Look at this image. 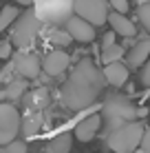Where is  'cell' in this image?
<instances>
[{
	"mask_svg": "<svg viewBox=\"0 0 150 153\" xmlns=\"http://www.w3.org/2000/svg\"><path fill=\"white\" fill-rule=\"evenodd\" d=\"M11 47H13L11 40H4L2 45H0V58H2V60H7V58L11 56Z\"/></svg>",
	"mask_w": 150,
	"mask_h": 153,
	"instance_id": "cell-25",
	"label": "cell"
},
{
	"mask_svg": "<svg viewBox=\"0 0 150 153\" xmlns=\"http://www.w3.org/2000/svg\"><path fill=\"white\" fill-rule=\"evenodd\" d=\"M115 31H110V33H106L104 36V40H102V49H106V47H113V45H115Z\"/></svg>",
	"mask_w": 150,
	"mask_h": 153,
	"instance_id": "cell-26",
	"label": "cell"
},
{
	"mask_svg": "<svg viewBox=\"0 0 150 153\" xmlns=\"http://www.w3.org/2000/svg\"><path fill=\"white\" fill-rule=\"evenodd\" d=\"M108 25H110V29L115 31L117 36H124V38H132V36L137 33L135 25L126 18V13L110 11V16H108Z\"/></svg>",
	"mask_w": 150,
	"mask_h": 153,
	"instance_id": "cell-12",
	"label": "cell"
},
{
	"mask_svg": "<svg viewBox=\"0 0 150 153\" xmlns=\"http://www.w3.org/2000/svg\"><path fill=\"white\" fill-rule=\"evenodd\" d=\"M33 9L42 22L62 25L75 13V0H33Z\"/></svg>",
	"mask_w": 150,
	"mask_h": 153,
	"instance_id": "cell-4",
	"label": "cell"
},
{
	"mask_svg": "<svg viewBox=\"0 0 150 153\" xmlns=\"http://www.w3.org/2000/svg\"><path fill=\"white\" fill-rule=\"evenodd\" d=\"M104 76H106V82L110 84V87H121V84L128 80V65H124V62L106 65Z\"/></svg>",
	"mask_w": 150,
	"mask_h": 153,
	"instance_id": "cell-13",
	"label": "cell"
},
{
	"mask_svg": "<svg viewBox=\"0 0 150 153\" xmlns=\"http://www.w3.org/2000/svg\"><path fill=\"white\" fill-rule=\"evenodd\" d=\"M22 129V118L13 104H0V144H11Z\"/></svg>",
	"mask_w": 150,
	"mask_h": 153,
	"instance_id": "cell-6",
	"label": "cell"
},
{
	"mask_svg": "<svg viewBox=\"0 0 150 153\" xmlns=\"http://www.w3.org/2000/svg\"><path fill=\"white\" fill-rule=\"evenodd\" d=\"M13 71L20 78H24V80L38 78L40 71H42V60L35 53H18L15 60H13Z\"/></svg>",
	"mask_w": 150,
	"mask_h": 153,
	"instance_id": "cell-8",
	"label": "cell"
},
{
	"mask_svg": "<svg viewBox=\"0 0 150 153\" xmlns=\"http://www.w3.org/2000/svg\"><path fill=\"white\" fill-rule=\"evenodd\" d=\"M66 31L77 42H93L95 40V25H91L89 20L80 18V16H71L66 20Z\"/></svg>",
	"mask_w": 150,
	"mask_h": 153,
	"instance_id": "cell-9",
	"label": "cell"
},
{
	"mask_svg": "<svg viewBox=\"0 0 150 153\" xmlns=\"http://www.w3.org/2000/svg\"><path fill=\"white\" fill-rule=\"evenodd\" d=\"M110 2V7L115 9L117 13H126L128 11V0H108Z\"/></svg>",
	"mask_w": 150,
	"mask_h": 153,
	"instance_id": "cell-24",
	"label": "cell"
},
{
	"mask_svg": "<svg viewBox=\"0 0 150 153\" xmlns=\"http://www.w3.org/2000/svg\"><path fill=\"white\" fill-rule=\"evenodd\" d=\"M75 16H80V18L89 20L91 25H95V27H100V25H104L108 20V4L106 0H75Z\"/></svg>",
	"mask_w": 150,
	"mask_h": 153,
	"instance_id": "cell-7",
	"label": "cell"
},
{
	"mask_svg": "<svg viewBox=\"0 0 150 153\" xmlns=\"http://www.w3.org/2000/svg\"><path fill=\"white\" fill-rule=\"evenodd\" d=\"M13 2L22 4V7H27V4H33V0H13Z\"/></svg>",
	"mask_w": 150,
	"mask_h": 153,
	"instance_id": "cell-28",
	"label": "cell"
},
{
	"mask_svg": "<svg viewBox=\"0 0 150 153\" xmlns=\"http://www.w3.org/2000/svg\"><path fill=\"white\" fill-rule=\"evenodd\" d=\"M69 62H71V56L66 53V51L53 49V51H51V53L42 60V69H44L46 76H60V73L69 67Z\"/></svg>",
	"mask_w": 150,
	"mask_h": 153,
	"instance_id": "cell-10",
	"label": "cell"
},
{
	"mask_svg": "<svg viewBox=\"0 0 150 153\" xmlns=\"http://www.w3.org/2000/svg\"><path fill=\"white\" fill-rule=\"evenodd\" d=\"M143 135H146V129L141 122H128L108 133V146L115 153H132L143 142Z\"/></svg>",
	"mask_w": 150,
	"mask_h": 153,
	"instance_id": "cell-3",
	"label": "cell"
},
{
	"mask_svg": "<svg viewBox=\"0 0 150 153\" xmlns=\"http://www.w3.org/2000/svg\"><path fill=\"white\" fill-rule=\"evenodd\" d=\"M20 9L13 7V4H7V7H2V11H0V31H7L9 27H13L15 20L20 18Z\"/></svg>",
	"mask_w": 150,
	"mask_h": 153,
	"instance_id": "cell-15",
	"label": "cell"
},
{
	"mask_svg": "<svg viewBox=\"0 0 150 153\" xmlns=\"http://www.w3.org/2000/svg\"><path fill=\"white\" fill-rule=\"evenodd\" d=\"M143 149H150V126L146 129V135H143V142H141Z\"/></svg>",
	"mask_w": 150,
	"mask_h": 153,
	"instance_id": "cell-27",
	"label": "cell"
},
{
	"mask_svg": "<svg viewBox=\"0 0 150 153\" xmlns=\"http://www.w3.org/2000/svg\"><path fill=\"white\" fill-rule=\"evenodd\" d=\"M71 151V135L62 133L58 138H53L46 146V153H69Z\"/></svg>",
	"mask_w": 150,
	"mask_h": 153,
	"instance_id": "cell-17",
	"label": "cell"
},
{
	"mask_svg": "<svg viewBox=\"0 0 150 153\" xmlns=\"http://www.w3.org/2000/svg\"><path fill=\"white\" fill-rule=\"evenodd\" d=\"M71 40H73V36H71L69 31H62V29H53L49 33V42H53V45H58V47H66Z\"/></svg>",
	"mask_w": 150,
	"mask_h": 153,
	"instance_id": "cell-19",
	"label": "cell"
},
{
	"mask_svg": "<svg viewBox=\"0 0 150 153\" xmlns=\"http://www.w3.org/2000/svg\"><path fill=\"white\" fill-rule=\"evenodd\" d=\"M148 56H150V40H143L128 51V67H132V69L143 67L148 62Z\"/></svg>",
	"mask_w": 150,
	"mask_h": 153,
	"instance_id": "cell-14",
	"label": "cell"
},
{
	"mask_svg": "<svg viewBox=\"0 0 150 153\" xmlns=\"http://www.w3.org/2000/svg\"><path fill=\"white\" fill-rule=\"evenodd\" d=\"M124 56V49L119 45H113V47H106V49H102V60H104V65H113V62H119Z\"/></svg>",
	"mask_w": 150,
	"mask_h": 153,
	"instance_id": "cell-18",
	"label": "cell"
},
{
	"mask_svg": "<svg viewBox=\"0 0 150 153\" xmlns=\"http://www.w3.org/2000/svg\"><path fill=\"white\" fill-rule=\"evenodd\" d=\"M0 153H27V144L22 140H13L11 144H4Z\"/></svg>",
	"mask_w": 150,
	"mask_h": 153,
	"instance_id": "cell-21",
	"label": "cell"
},
{
	"mask_svg": "<svg viewBox=\"0 0 150 153\" xmlns=\"http://www.w3.org/2000/svg\"><path fill=\"white\" fill-rule=\"evenodd\" d=\"M40 27H42V20L38 18L35 9H29V11H22L15 25L11 27V42L15 47H29L31 42L35 40V36L40 33Z\"/></svg>",
	"mask_w": 150,
	"mask_h": 153,
	"instance_id": "cell-5",
	"label": "cell"
},
{
	"mask_svg": "<svg viewBox=\"0 0 150 153\" xmlns=\"http://www.w3.org/2000/svg\"><path fill=\"white\" fill-rule=\"evenodd\" d=\"M102 113H93L89 115V118H84L80 124L75 126V138L80 140V142H89L93 140L97 135V131H100V126H102Z\"/></svg>",
	"mask_w": 150,
	"mask_h": 153,
	"instance_id": "cell-11",
	"label": "cell"
},
{
	"mask_svg": "<svg viewBox=\"0 0 150 153\" xmlns=\"http://www.w3.org/2000/svg\"><path fill=\"white\" fill-rule=\"evenodd\" d=\"M139 80H141L143 87H150V60L141 67V73H139Z\"/></svg>",
	"mask_w": 150,
	"mask_h": 153,
	"instance_id": "cell-23",
	"label": "cell"
},
{
	"mask_svg": "<svg viewBox=\"0 0 150 153\" xmlns=\"http://www.w3.org/2000/svg\"><path fill=\"white\" fill-rule=\"evenodd\" d=\"M102 118L106 122V131L113 133V131H117L124 124L135 122L139 118V109L126 96H110L104 102V107H102Z\"/></svg>",
	"mask_w": 150,
	"mask_h": 153,
	"instance_id": "cell-2",
	"label": "cell"
},
{
	"mask_svg": "<svg viewBox=\"0 0 150 153\" xmlns=\"http://www.w3.org/2000/svg\"><path fill=\"white\" fill-rule=\"evenodd\" d=\"M27 80L24 78H15V80H9L7 82V89H4V96L9 100H20L24 96V91H27Z\"/></svg>",
	"mask_w": 150,
	"mask_h": 153,
	"instance_id": "cell-16",
	"label": "cell"
},
{
	"mask_svg": "<svg viewBox=\"0 0 150 153\" xmlns=\"http://www.w3.org/2000/svg\"><path fill=\"white\" fill-rule=\"evenodd\" d=\"M104 84H106L104 71L97 69V65L91 58H84L75 65V69L62 84L60 102L66 109H73V111L84 109L100 98V93L104 91Z\"/></svg>",
	"mask_w": 150,
	"mask_h": 153,
	"instance_id": "cell-1",
	"label": "cell"
},
{
	"mask_svg": "<svg viewBox=\"0 0 150 153\" xmlns=\"http://www.w3.org/2000/svg\"><path fill=\"white\" fill-rule=\"evenodd\" d=\"M38 129H40V118H38V115H35V118H29V120H24V122H22V133H24V135L38 133Z\"/></svg>",
	"mask_w": 150,
	"mask_h": 153,
	"instance_id": "cell-20",
	"label": "cell"
},
{
	"mask_svg": "<svg viewBox=\"0 0 150 153\" xmlns=\"http://www.w3.org/2000/svg\"><path fill=\"white\" fill-rule=\"evenodd\" d=\"M139 20H141L143 29L150 33V2H143L141 7H139Z\"/></svg>",
	"mask_w": 150,
	"mask_h": 153,
	"instance_id": "cell-22",
	"label": "cell"
}]
</instances>
